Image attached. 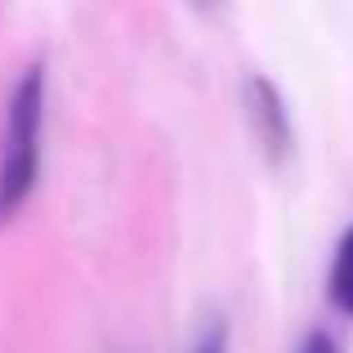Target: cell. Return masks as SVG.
<instances>
[{
    "instance_id": "6da1fadb",
    "label": "cell",
    "mask_w": 353,
    "mask_h": 353,
    "mask_svg": "<svg viewBox=\"0 0 353 353\" xmlns=\"http://www.w3.org/2000/svg\"><path fill=\"white\" fill-rule=\"evenodd\" d=\"M45 103H50V72L45 59H36L18 72L0 125V224H9L41 183Z\"/></svg>"
},
{
    "instance_id": "5b68a950",
    "label": "cell",
    "mask_w": 353,
    "mask_h": 353,
    "mask_svg": "<svg viewBox=\"0 0 353 353\" xmlns=\"http://www.w3.org/2000/svg\"><path fill=\"white\" fill-rule=\"evenodd\" d=\"M295 353H340V340L331 336V331H309Z\"/></svg>"
},
{
    "instance_id": "7a4b0ae2",
    "label": "cell",
    "mask_w": 353,
    "mask_h": 353,
    "mask_svg": "<svg viewBox=\"0 0 353 353\" xmlns=\"http://www.w3.org/2000/svg\"><path fill=\"white\" fill-rule=\"evenodd\" d=\"M241 103H246V121H250V130H255L264 157L273 165H282L286 157L295 152V121H291V108H286L282 90L268 77L250 72V77L241 81Z\"/></svg>"
},
{
    "instance_id": "277c9868",
    "label": "cell",
    "mask_w": 353,
    "mask_h": 353,
    "mask_svg": "<svg viewBox=\"0 0 353 353\" xmlns=\"http://www.w3.org/2000/svg\"><path fill=\"white\" fill-rule=\"evenodd\" d=\"M228 340H233V331H228L224 318H210L206 327H201V336L192 340L188 353H228Z\"/></svg>"
},
{
    "instance_id": "3957f363",
    "label": "cell",
    "mask_w": 353,
    "mask_h": 353,
    "mask_svg": "<svg viewBox=\"0 0 353 353\" xmlns=\"http://www.w3.org/2000/svg\"><path fill=\"white\" fill-rule=\"evenodd\" d=\"M327 295L345 318H353V228H345V237L336 241L331 273H327Z\"/></svg>"
}]
</instances>
